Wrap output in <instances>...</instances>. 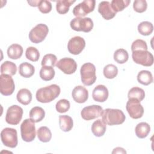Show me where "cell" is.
<instances>
[{
  "label": "cell",
  "instance_id": "obj_1",
  "mask_svg": "<svg viewBox=\"0 0 154 154\" xmlns=\"http://www.w3.org/2000/svg\"><path fill=\"white\" fill-rule=\"evenodd\" d=\"M60 87L57 84L40 88L36 92V99L41 103H48L56 99L60 94Z\"/></svg>",
  "mask_w": 154,
  "mask_h": 154
},
{
  "label": "cell",
  "instance_id": "obj_2",
  "mask_svg": "<svg viewBox=\"0 0 154 154\" xmlns=\"http://www.w3.org/2000/svg\"><path fill=\"white\" fill-rule=\"evenodd\" d=\"M101 116L102 121L109 126L122 124L126 119L123 112L119 109L106 108L103 110Z\"/></svg>",
  "mask_w": 154,
  "mask_h": 154
},
{
  "label": "cell",
  "instance_id": "obj_3",
  "mask_svg": "<svg viewBox=\"0 0 154 154\" xmlns=\"http://www.w3.org/2000/svg\"><path fill=\"white\" fill-rule=\"evenodd\" d=\"M81 79L84 85L90 86L93 85L96 80V67L91 63L84 64L80 69Z\"/></svg>",
  "mask_w": 154,
  "mask_h": 154
},
{
  "label": "cell",
  "instance_id": "obj_4",
  "mask_svg": "<svg viewBox=\"0 0 154 154\" xmlns=\"http://www.w3.org/2000/svg\"><path fill=\"white\" fill-rule=\"evenodd\" d=\"M34 123L31 119H27L23 121L20 125L21 137L26 142L32 141L35 138V127Z\"/></svg>",
  "mask_w": 154,
  "mask_h": 154
},
{
  "label": "cell",
  "instance_id": "obj_5",
  "mask_svg": "<svg viewBox=\"0 0 154 154\" xmlns=\"http://www.w3.org/2000/svg\"><path fill=\"white\" fill-rule=\"evenodd\" d=\"M133 61L138 64L149 67L153 64V56L147 50H137L132 51Z\"/></svg>",
  "mask_w": 154,
  "mask_h": 154
},
{
  "label": "cell",
  "instance_id": "obj_6",
  "mask_svg": "<svg viewBox=\"0 0 154 154\" xmlns=\"http://www.w3.org/2000/svg\"><path fill=\"white\" fill-rule=\"evenodd\" d=\"M70 27L76 31L88 32L93 28V22L90 17H75L70 23Z\"/></svg>",
  "mask_w": 154,
  "mask_h": 154
},
{
  "label": "cell",
  "instance_id": "obj_7",
  "mask_svg": "<svg viewBox=\"0 0 154 154\" xmlns=\"http://www.w3.org/2000/svg\"><path fill=\"white\" fill-rule=\"evenodd\" d=\"M49 32L48 26L43 23H39L34 27L29 33V38L34 43H39L43 42Z\"/></svg>",
  "mask_w": 154,
  "mask_h": 154
},
{
  "label": "cell",
  "instance_id": "obj_8",
  "mask_svg": "<svg viewBox=\"0 0 154 154\" xmlns=\"http://www.w3.org/2000/svg\"><path fill=\"white\" fill-rule=\"evenodd\" d=\"M1 139L3 144L8 147L14 148L18 144L17 131L13 128H5L2 130Z\"/></svg>",
  "mask_w": 154,
  "mask_h": 154
},
{
  "label": "cell",
  "instance_id": "obj_9",
  "mask_svg": "<svg viewBox=\"0 0 154 154\" xmlns=\"http://www.w3.org/2000/svg\"><path fill=\"white\" fill-rule=\"evenodd\" d=\"M23 112V109L20 106L17 105L10 106L6 112V122L11 125H18L22 120Z\"/></svg>",
  "mask_w": 154,
  "mask_h": 154
},
{
  "label": "cell",
  "instance_id": "obj_10",
  "mask_svg": "<svg viewBox=\"0 0 154 154\" xmlns=\"http://www.w3.org/2000/svg\"><path fill=\"white\" fill-rule=\"evenodd\" d=\"M95 4L94 0H84L73 8L72 13L76 17H84L94 10Z\"/></svg>",
  "mask_w": 154,
  "mask_h": 154
},
{
  "label": "cell",
  "instance_id": "obj_11",
  "mask_svg": "<svg viewBox=\"0 0 154 154\" xmlns=\"http://www.w3.org/2000/svg\"><path fill=\"white\" fill-rule=\"evenodd\" d=\"M126 108L130 117L134 119L141 118L144 114V108L140 102L134 98L129 99Z\"/></svg>",
  "mask_w": 154,
  "mask_h": 154
},
{
  "label": "cell",
  "instance_id": "obj_12",
  "mask_svg": "<svg viewBox=\"0 0 154 154\" xmlns=\"http://www.w3.org/2000/svg\"><path fill=\"white\" fill-rule=\"evenodd\" d=\"M15 89V85L11 76L6 74L0 75V92L4 96L12 94Z\"/></svg>",
  "mask_w": 154,
  "mask_h": 154
},
{
  "label": "cell",
  "instance_id": "obj_13",
  "mask_svg": "<svg viewBox=\"0 0 154 154\" xmlns=\"http://www.w3.org/2000/svg\"><path fill=\"white\" fill-rule=\"evenodd\" d=\"M102 112L101 106L92 105L84 107L81 112V116L85 120H91L101 116Z\"/></svg>",
  "mask_w": 154,
  "mask_h": 154
},
{
  "label": "cell",
  "instance_id": "obj_14",
  "mask_svg": "<svg viewBox=\"0 0 154 154\" xmlns=\"http://www.w3.org/2000/svg\"><path fill=\"white\" fill-rule=\"evenodd\" d=\"M56 67L60 69L64 73L70 75L75 72L77 69L76 61L71 58H63L56 64Z\"/></svg>",
  "mask_w": 154,
  "mask_h": 154
},
{
  "label": "cell",
  "instance_id": "obj_15",
  "mask_svg": "<svg viewBox=\"0 0 154 154\" xmlns=\"http://www.w3.org/2000/svg\"><path fill=\"white\" fill-rule=\"evenodd\" d=\"M85 46V40L80 36H75L70 38L67 44L69 52L73 55L79 54Z\"/></svg>",
  "mask_w": 154,
  "mask_h": 154
},
{
  "label": "cell",
  "instance_id": "obj_16",
  "mask_svg": "<svg viewBox=\"0 0 154 154\" xmlns=\"http://www.w3.org/2000/svg\"><path fill=\"white\" fill-rule=\"evenodd\" d=\"M72 96L76 102L82 103L87 100L88 98V92L84 87L78 85L73 89Z\"/></svg>",
  "mask_w": 154,
  "mask_h": 154
},
{
  "label": "cell",
  "instance_id": "obj_17",
  "mask_svg": "<svg viewBox=\"0 0 154 154\" xmlns=\"http://www.w3.org/2000/svg\"><path fill=\"white\" fill-rule=\"evenodd\" d=\"M98 11L103 18L106 20H110L114 17L116 13L112 10L111 3L108 1H102L99 4Z\"/></svg>",
  "mask_w": 154,
  "mask_h": 154
},
{
  "label": "cell",
  "instance_id": "obj_18",
  "mask_svg": "<svg viewBox=\"0 0 154 154\" xmlns=\"http://www.w3.org/2000/svg\"><path fill=\"white\" fill-rule=\"evenodd\" d=\"M108 88L103 85H98L93 90L92 97L94 100L98 102H103L108 97Z\"/></svg>",
  "mask_w": 154,
  "mask_h": 154
},
{
  "label": "cell",
  "instance_id": "obj_19",
  "mask_svg": "<svg viewBox=\"0 0 154 154\" xmlns=\"http://www.w3.org/2000/svg\"><path fill=\"white\" fill-rule=\"evenodd\" d=\"M106 129V124L102 120L98 119L93 122L91 126V132L96 137H100L104 135Z\"/></svg>",
  "mask_w": 154,
  "mask_h": 154
},
{
  "label": "cell",
  "instance_id": "obj_20",
  "mask_svg": "<svg viewBox=\"0 0 154 154\" xmlns=\"http://www.w3.org/2000/svg\"><path fill=\"white\" fill-rule=\"evenodd\" d=\"M35 72L34 67L30 63L24 62L21 63L19 67V73L23 78H30Z\"/></svg>",
  "mask_w": 154,
  "mask_h": 154
},
{
  "label": "cell",
  "instance_id": "obj_21",
  "mask_svg": "<svg viewBox=\"0 0 154 154\" xmlns=\"http://www.w3.org/2000/svg\"><path fill=\"white\" fill-rule=\"evenodd\" d=\"M16 98L19 103L24 105H27L32 100V94L29 90L22 88L18 91Z\"/></svg>",
  "mask_w": 154,
  "mask_h": 154
},
{
  "label": "cell",
  "instance_id": "obj_22",
  "mask_svg": "<svg viewBox=\"0 0 154 154\" xmlns=\"http://www.w3.org/2000/svg\"><path fill=\"white\" fill-rule=\"evenodd\" d=\"M23 51V48L20 45L13 44L7 49V55L11 59L17 60L22 57Z\"/></svg>",
  "mask_w": 154,
  "mask_h": 154
},
{
  "label": "cell",
  "instance_id": "obj_23",
  "mask_svg": "<svg viewBox=\"0 0 154 154\" xmlns=\"http://www.w3.org/2000/svg\"><path fill=\"white\" fill-rule=\"evenodd\" d=\"M59 125L60 129L64 132L70 131L73 126V120L71 117L67 115L59 116Z\"/></svg>",
  "mask_w": 154,
  "mask_h": 154
},
{
  "label": "cell",
  "instance_id": "obj_24",
  "mask_svg": "<svg viewBox=\"0 0 154 154\" xmlns=\"http://www.w3.org/2000/svg\"><path fill=\"white\" fill-rule=\"evenodd\" d=\"M150 131V126L146 122H141L138 123L135 129L136 135L140 138H146Z\"/></svg>",
  "mask_w": 154,
  "mask_h": 154
},
{
  "label": "cell",
  "instance_id": "obj_25",
  "mask_svg": "<svg viewBox=\"0 0 154 154\" xmlns=\"http://www.w3.org/2000/svg\"><path fill=\"white\" fill-rule=\"evenodd\" d=\"M45 116L44 109L40 106H34L29 111V117L35 123L41 122Z\"/></svg>",
  "mask_w": 154,
  "mask_h": 154
},
{
  "label": "cell",
  "instance_id": "obj_26",
  "mask_svg": "<svg viewBox=\"0 0 154 154\" xmlns=\"http://www.w3.org/2000/svg\"><path fill=\"white\" fill-rule=\"evenodd\" d=\"M17 72L16 65L9 61H6L4 62L1 65V73L9 75L10 76H13L16 74Z\"/></svg>",
  "mask_w": 154,
  "mask_h": 154
},
{
  "label": "cell",
  "instance_id": "obj_27",
  "mask_svg": "<svg viewBox=\"0 0 154 154\" xmlns=\"http://www.w3.org/2000/svg\"><path fill=\"white\" fill-rule=\"evenodd\" d=\"M137 81L139 83L143 85H148L153 81L152 74L150 71L144 70H141L137 75Z\"/></svg>",
  "mask_w": 154,
  "mask_h": 154
},
{
  "label": "cell",
  "instance_id": "obj_28",
  "mask_svg": "<svg viewBox=\"0 0 154 154\" xmlns=\"http://www.w3.org/2000/svg\"><path fill=\"white\" fill-rule=\"evenodd\" d=\"M75 2V1L71 0H59L57 1L56 9L57 12L61 14L67 13L69 10V7Z\"/></svg>",
  "mask_w": 154,
  "mask_h": 154
},
{
  "label": "cell",
  "instance_id": "obj_29",
  "mask_svg": "<svg viewBox=\"0 0 154 154\" xmlns=\"http://www.w3.org/2000/svg\"><path fill=\"white\" fill-rule=\"evenodd\" d=\"M37 137L40 141L47 143L51 140L52 138V133L48 127L42 126L37 130Z\"/></svg>",
  "mask_w": 154,
  "mask_h": 154
},
{
  "label": "cell",
  "instance_id": "obj_30",
  "mask_svg": "<svg viewBox=\"0 0 154 154\" xmlns=\"http://www.w3.org/2000/svg\"><path fill=\"white\" fill-rule=\"evenodd\" d=\"M55 74V72L53 67L51 66H42L40 70V76L45 81L52 80L54 78Z\"/></svg>",
  "mask_w": 154,
  "mask_h": 154
},
{
  "label": "cell",
  "instance_id": "obj_31",
  "mask_svg": "<svg viewBox=\"0 0 154 154\" xmlns=\"http://www.w3.org/2000/svg\"><path fill=\"white\" fill-rule=\"evenodd\" d=\"M128 97L129 99L134 98L141 102L145 97V92L143 89L138 87H134L129 90Z\"/></svg>",
  "mask_w": 154,
  "mask_h": 154
},
{
  "label": "cell",
  "instance_id": "obj_32",
  "mask_svg": "<svg viewBox=\"0 0 154 154\" xmlns=\"http://www.w3.org/2000/svg\"><path fill=\"white\" fill-rule=\"evenodd\" d=\"M138 31L143 35H149L153 31V24L149 21H143L138 25Z\"/></svg>",
  "mask_w": 154,
  "mask_h": 154
},
{
  "label": "cell",
  "instance_id": "obj_33",
  "mask_svg": "<svg viewBox=\"0 0 154 154\" xmlns=\"http://www.w3.org/2000/svg\"><path fill=\"white\" fill-rule=\"evenodd\" d=\"M129 58V54L126 50L124 49H119L114 52V60L119 64L126 63Z\"/></svg>",
  "mask_w": 154,
  "mask_h": 154
},
{
  "label": "cell",
  "instance_id": "obj_34",
  "mask_svg": "<svg viewBox=\"0 0 154 154\" xmlns=\"http://www.w3.org/2000/svg\"><path fill=\"white\" fill-rule=\"evenodd\" d=\"M130 2V0H112L111 2V6L112 10L117 13L127 7Z\"/></svg>",
  "mask_w": 154,
  "mask_h": 154
},
{
  "label": "cell",
  "instance_id": "obj_35",
  "mask_svg": "<svg viewBox=\"0 0 154 154\" xmlns=\"http://www.w3.org/2000/svg\"><path fill=\"white\" fill-rule=\"evenodd\" d=\"M103 73L106 78L113 79L118 74V69L115 65L109 64L103 68Z\"/></svg>",
  "mask_w": 154,
  "mask_h": 154
},
{
  "label": "cell",
  "instance_id": "obj_36",
  "mask_svg": "<svg viewBox=\"0 0 154 154\" xmlns=\"http://www.w3.org/2000/svg\"><path fill=\"white\" fill-rule=\"evenodd\" d=\"M25 56L28 60L33 62H35L37 61L39 59L40 53L37 48L35 47L30 46L26 49L25 52Z\"/></svg>",
  "mask_w": 154,
  "mask_h": 154
},
{
  "label": "cell",
  "instance_id": "obj_37",
  "mask_svg": "<svg viewBox=\"0 0 154 154\" xmlns=\"http://www.w3.org/2000/svg\"><path fill=\"white\" fill-rule=\"evenodd\" d=\"M57 60V58L54 54H46L42 60L41 64L42 66H51L54 67L56 65Z\"/></svg>",
  "mask_w": 154,
  "mask_h": 154
},
{
  "label": "cell",
  "instance_id": "obj_38",
  "mask_svg": "<svg viewBox=\"0 0 154 154\" xmlns=\"http://www.w3.org/2000/svg\"><path fill=\"white\" fill-rule=\"evenodd\" d=\"M70 106V104L69 100L65 99H60L58 100L55 105L56 110L60 113H64L67 112Z\"/></svg>",
  "mask_w": 154,
  "mask_h": 154
},
{
  "label": "cell",
  "instance_id": "obj_39",
  "mask_svg": "<svg viewBox=\"0 0 154 154\" xmlns=\"http://www.w3.org/2000/svg\"><path fill=\"white\" fill-rule=\"evenodd\" d=\"M147 7V4L145 0H136L134 1L133 8L137 13L144 12Z\"/></svg>",
  "mask_w": 154,
  "mask_h": 154
},
{
  "label": "cell",
  "instance_id": "obj_40",
  "mask_svg": "<svg viewBox=\"0 0 154 154\" xmlns=\"http://www.w3.org/2000/svg\"><path fill=\"white\" fill-rule=\"evenodd\" d=\"M38 8L42 13L46 14L52 10V4L50 1L46 0H40L38 5Z\"/></svg>",
  "mask_w": 154,
  "mask_h": 154
},
{
  "label": "cell",
  "instance_id": "obj_41",
  "mask_svg": "<svg viewBox=\"0 0 154 154\" xmlns=\"http://www.w3.org/2000/svg\"><path fill=\"white\" fill-rule=\"evenodd\" d=\"M131 50L132 52L137 50H147V43L143 40H135L131 45Z\"/></svg>",
  "mask_w": 154,
  "mask_h": 154
},
{
  "label": "cell",
  "instance_id": "obj_42",
  "mask_svg": "<svg viewBox=\"0 0 154 154\" xmlns=\"http://www.w3.org/2000/svg\"><path fill=\"white\" fill-rule=\"evenodd\" d=\"M112 153H126V152L125 150H124L123 148L117 147L113 150Z\"/></svg>",
  "mask_w": 154,
  "mask_h": 154
},
{
  "label": "cell",
  "instance_id": "obj_43",
  "mask_svg": "<svg viewBox=\"0 0 154 154\" xmlns=\"http://www.w3.org/2000/svg\"><path fill=\"white\" fill-rule=\"evenodd\" d=\"M40 0H39V1H28V2L32 7H37V6L38 7V5L40 2Z\"/></svg>",
  "mask_w": 154,
  "mask_h": 154
}]
</instances>
